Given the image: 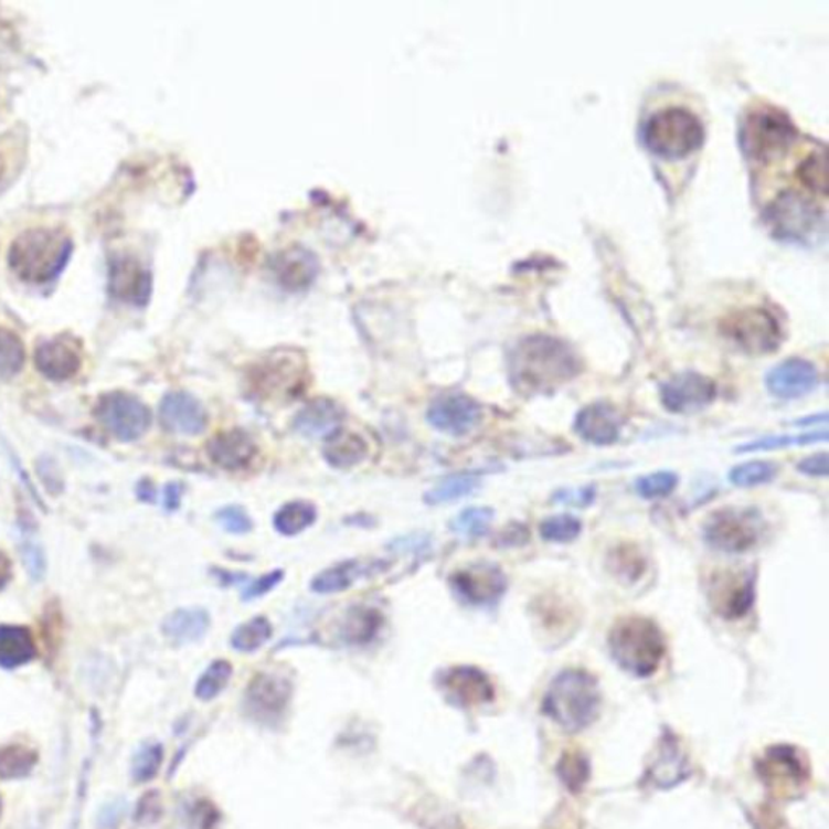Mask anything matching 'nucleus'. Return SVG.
<instances>
[{
	"label": "nucleus",
	"instance_id": "obj_36",
	"mask_svg": "<svg viewBox=\"0 0 829 829\" xmlns=\"http://www.w3.org/2000/svg\"><path fill=\"white\" fill-rule=\"evenodd\" d=\"M38 763V754L25 745H7L0 748V778H25L33 772Z\"/></svg>",
	"mask_w": 829,
	"mask_h": 829
},
{
	"label": "nucleus",
	"instance_id": "obj_35",
	"mask_svg": "<svg viewBox=\"0 0 829 829\" xmlns=\"http://www.w3.org/2000/svg\"><path fill=\"white\" fill-rule=\"evenodd\" d=\"M478 487L480 481L475 475H453L429 489L425 495V502L432 506L449 504L474 495Z\"/></svg>",
	"mask_w": 829,
	"mask_h": 829
},
{
	"label": "nucleus",
	"instance_id": "obj_14",
	"mask_svg": "<svg viewBox=\"0 0 829 829\" xmlns=\"http://www.w3.org/2000/svg\"><path fill=\"white\" fill-rule=\"evenodd\" d=\"M293 697V682L277 672H258L246 689V708L263 721L277 720Z\"/></svg>",
	"mask_w": 829,
	"mask_h": 829
},
{
	"label": "nucleus",
	"instance_id": "obj_42",
	"mask_svg": "<svg viewBox=\"0 0 829 829\" xmlns=\"http://www.w3.org/2000/svg\"><path fill=\"white\" fill-rule=\"evenodd\" d=\"M495 519V511L489 508L465 509L459 516L454 517L450 530L464 538H480L488 532Z\"/></svg>",
	"mask_w": 829,
	"mask_h": 829
},
{
	"label": "nucleus",
	"instance_id": "obj_17",
	"mask_svg": "<svg viewBox=\"0 0 829 829\" xmlns=\"http://www.w3.org/2000/svg\"><path fill=\"white\" fill-rule=\"evenodd\" d=\"M36 368L51 381L72 380L82 368V346L71 336H57L38 346Z\"/></svg>",
	"mask_w": 829,
	"mask_h": 829
},
{
	"label": "nucleus",
	"instance_id": "obj_7",
	"mask_svg": "<svg viewBox=\"0 0 829 829\" xmlns=\"http://www.w3.org/2000/svg\"><path fill=\"white\" fill-rule=\"evenodd\" d=\"M708 603L723 619H741L754 606L755 574L751 568H723L708 578Z\"/></svg>",
	"mask_w": 829,
	"mask_h": 829
},
{
	"label": "nucleus",
	"instance_id": "obj_29",
	"mask_svg": "<svg viewBox=\"0 0 829 829\" xmlns=\"http://www.w3.org/2000/svg\"><path fill=\"white\" fill-rule=\"evenodd\" d=\"M383 617L378 610L359 606L347 610L341 624V637L346 644H368L380 630Z\"/></svg>",
	"mask_w": 829,
	"mask_h": 829
},
{
	"label": "nucleus",
	"instance_id": "obj_28",
	"mask_svg": "<svg viewBox=\"0 0 829 829\" xmlns=\"http://www.w3.org/2000/svg\"><path fill=\"white\" fill-rule=\"evenodd\" d=\"M773 213L775 216L772 221L776 222L778 231L789 237H803L811 227V222L817 221V213L797 196L780 198L776 201Z\"/></svg>",
	"mask_w": 829,
	"mask_h": 829
},
{
	"label": "nucleus",
	"instance_id": "obj_40",
	"mask_svg": "<svg viewBox=\"0 0 829 829\" xmlns=\"http://www.w3.org/2000/svg\"><path fill=\"white\" fill-rule=\"evenodd\" d=\"M232 678L231 662L224 661V659H217V661L211 662L210 668L201 674L198 679L195 693L198 699L210 702V700L216 699L222 690L227 687L228 681Z\"/></svg>",
	"mask_w": 829,
	"mask_h": 829
},
{
	"label": "nucleus",
	"instance_id": "obj_6",
	"mask_svg": "<svg viewBox=\"0 0 829 829\" xmlns=\"http://www.w3.org/2000/svg\"><path fill=\"white\" fill-rule=\"evenodd\" d=\"M796 137L793 120L778 107H756L742 120L741 145L755 161H773L789 149Z\"/></svg>",
	"mask_w": 829,
	"mask_h": 829
},
{
	"label": "nucleus",
	"instance_id": "obj_9",
	"mask_svg": "<svg viewBox=\"0 0 829 829\" xmlns=\"http://www.w3.org/2000/svg\"><path fill=\"white\" fill-rule=\"evenodd\" d=\"M758 513L744 509H723L711 513L705 523V540L723 553H745L759 540Z\"/></svg>",
	"mask_w": 829,
	"mask_h": 829
},
{
	"label": "nucleus",
	"instance_id": "obj_30",
	"mask_svg": "<svg viewBox=\"0 0 829 829\" xmlns=\"http://www.w3.org/2000/svg\"><path fill=\"white\" fill-rule=\"evenodd\" d=\"M325 449V457L332 467L350 468L362 463L368 456V444L355 433H336L329 438Z\"/></svg>",
	"mask_w": 829,
	"mask_h": 829
},
{
	"label": "nucleus",
	"instance_id": "obj_18",
	"mask_svg": "<svg viewBox=\"0 0 829 829\" xmlns=\"http://www.w3.org/2000/svg\"><path fill=\"white\" fill-rule=\"evenodd\" d=\"M758 766L763 769V780L778 794L786 793L789 796L808 779L803 755L797 754L793 747L769 748Z\"/></svg>",
	"mask_w": 829,
	"mask_h": 829
},
{
	"label": "nucleus",
	"instance_id": "obj_32",
	"mask_svg": "<svg viewBox=\"0 0 829 829\" xmlns=\"http://www.w3.org/2000/svg\"><path fill=\"white\" fill-rule=\"evenodd\" d=\"M25 158L26 141L23 134L7 131L0 137V192L17 179Z\"/></svg>",
	"mask_w": 829,
	"mask_h": 829
},
{
	"label": "nucleus",
	"instance_id": "obj_44",
	"mask_svg": "<svg viewBox=\"0 0 829 829\" xmlns=\"http://www.w3.org/2000/svg\"><path fill=\"white\" fill-rule=\"evenodd\" d=\"M582 532L581 520L572 516H554L543 520L540 533L543 540L551 543H571Z\"/></svg>",
	"mask_w": 829,
	"mask_h": 829
},
{
	"label": "nucleus",
	"instance_id": "obj_45",
	"mask_svg": "<svg viewBox=\"0 0 829 829\" xmlns=\"http://www.w3.org/2000/svg\"><path fill=\"white\" fill-rule=\"evenodd\" d=\"M164 751L159 744H147L140 748L131 762V776L137 783H148L158 775Z\"/></svg>",
	"mask_w": 829,
	"mask_h": 829
},
{
	"label": "nucleus",
	"instance_id": "obj_21",
	"mask_svg": "<svg viewBox=\"0 0 829 829\" xmlns=\"http://www.w3.org/2000/svg\"><path fill=\"white\" fill-rule=\"evenodd\" d=\"M766 386L779 398H800L818 386V371L807 360L790 359L773 368L766 376Z\"/></svg>",
	"mask_w": 829,
	"mask_h": 829
},
{
	"label": "nucleus",
	"instance_id": "obj_33",
	"mask_svg": "<svg viewBox=\"0 0 829 829\" xmlns=\"http://www.w3.org/2000/svg\"><path fill=\"white\" fill-rule=\"evenodd\" d=\"M317 509L307 501H294L283 506L274 516V527L284 536H295L313 525Z\"/></svg>",
	"mask_w": 829,
	"mask_h": 829
},
{
	"label": "nucleus",
	"instance_id": "obj_27",
	"mask_svg": "<svg viewBox=\"0 0 829 829\" xmlns=\"http://www.w3.org/2000/svg\"><path fill=\"white\" fill-rule=\"evenodd\" d=\"M36 657V644L26 627L0 626V668L15 669Z\"/></svg>",
	"mask_w": 829,
	"mask_h": 829
},
{
	"label": "nucleus",
	"instance_id": "obj_25",
	"mask_svg": "<svg viewBox=\"0 0 829 829\" xmlns=\"http://www.w3.org/2000/svg\"><path fill=\"white\" fill-rule=\"evenodd\" d=\"M210 624V614L203 608H180L166 617L162 633L176 644H193L206 635Z\"/></svg>",
	"mask_w": 829,
	"mask_h": 829
},
{
	"label": "nucleus",
	"instance_id": "obj_31",
	"mask_svg": "<svg viewBox=\"0 0 829 829\" xmlns=\"http://www.w3.org/2000/svg\"><path fill=\"white\" fill-rule=\"evenodd\" d=\"M366 572L365 565L360 564L359 561L341 562L318 574L311 582V589L321 595L346 592Z\"/></svg>",
	"mask_w": 829,
	"mask_h": 829
},
{
	"label": "nucleus",
	"instance_id": "obj_51",
	"mask_svg": "<svg viewBox=\"0 0 829 829\" xmlns=\"http://www.w3.org/2000/svg\"><path fill=\"white\" fill-rule=\"evenodd\" d=\"M125 815V804L123 800L107 804L100 808L98 815V829H117Z\"/></svg>",
	"mask_w": 829,
	"mask_h": 829
},
{
	"label": "nucleus",
	"instance_id": "obj_8",
	"mask_svg": "<svg viewBox=\"0 0 829 829\" xmlns=\"http://www.w3.org/2000/svg\"><path fill=\"white\" fill-rule=\"evenodd\" d=\"M304 360L294 353H277L253 373L252 391L266 401H290L307 386Z\"/></svg>",
	"mask_w": 829,
	"mask_h": 829
},
{
	"label": "nucleus",
	"instance_id": "obj_5",
	"mask_svg": "<svg viewBox=\"0 0 829 829\" xmlns=\"http://www.w3.org/2000/svg\"><path fill=\"white\" fill-rule=\"evenodd\" d=\"M705 131L695 114L683 107H666L648 119L644 140L648 149L666 159L685 158L702 145Z\"/></svg>",
	"mask_w": 829,
	"mask_h": 829
},
{
	"label": "nucleus",
	"instance_id": "obj_37",
	"mask_svg": "<svg viewBox=\"0 0 829 829\" xmlns=\"http://www.w3.org/2000/svg\"><path fill=\"white\" fill-rule=\"evenodd\" d=\"M273 635V626L266 617L258 616L246 620L232 634L231 644L237 651L252 653L262 648Z\"/></svg>",
	"mask_w": 829,
	"mask_h": 829
},
{
	"label": "nucleus",
	"instance_id": "obj_56",
	"mask_svg": "<svg viewBox=\"0 0 829 829\" xmlns=\"http://www.w3.org/2000/svg\"><path fill=\"white\" fill-rule=\"evenodd\" d=\"M13 568L12 561L9 560L3 551H0V589L6 588L12 581Z\"/></svg>",
	"mask_w": 829,
	"mask_h": 829
},
{
	"label": "nucleus",
	"instance_id": "obj_23",
	"mask_svg": "<svg viewBox=\"0 0 829 829\" xmlns=\"http://www.w3.org/2000/svg\"><path fill=\"white\" fill-rule=\"evenodd\" d=\"M620 426L623 418L619 412L603 402L582 408L575 418V432L595 446H609L616 443L619 439Z\"/></svg>",
	"mask_w": 829,
	"mask_h": 829
},
{
	"label": "nucleus",
	"instance_id": "obj_1",
	"mask_svg": "<svg viewBox=\"0 0 829 829\" xmlns=\"http://www.w3.org/2000/svg\"><path fill=\"white\" fill-rule=\"evenodd\" d=\"M513 387L522 394H546L581 373V360L567 343L551 336H530L509 353Z\"/></svg>",
	"mask_w": 829,
	"mask_h": 829
},
{
	"label": "nucleus",
	"instance_id": "obj_24",
	"mask_svg": "<svg viewBox=\"0 0 829 829\" xmlns=\"http://www.w3.org/2000/svg\"><path fill=\"white\" fill-rule=\"evenodd\" d=\"M342 408L329 398H317L305 405L294 419L295 432L305 438H331L341 428Z\"/></svg>",
	"mask_w": 829,
	"mask_h": 829
},
{
	"label": "nucleus",
	"instance_id": "obj_15",
	"mask_svg": "<svg viewBox=\"0 0 829 829\" xmlns=\"http://www.w3.org/2000/svg\"><path fill=\"white\" fill-rule=\"evenodd\" d=\"M151 273L137 258L117 255L109 263V293L124 304H147L151 295Z\"/></svg>",
	"mask_w": 829,
	"mask_h": 829
},
{
	"label": "nucleus",
	"instance_id": "obj_26",
	"mask_svg": "<svg viewBox=\"0 0 829 829\" xmlns=\"http://www.w3.org/2000/svg\"><path fill=\"white\" fill-rule=\"evenodd\" d=\"M276 274L283 287L300 290L317 276L318 265L315 256L307 249L294 248L283 253L276 262Z\"/></svg>",
	"mask_w": 829,
	"mask_h": 829
},
{
	"label": "nucleus",
	"instance_id": "obj_19",
	"mask_svg": "<svg viewBox=\"0 0 829 829\" xmlns=\"http://www.w3.org/2000/svg\"><path fill=\"white\" fill-rule=\"evenodd\" d=\"M440 685L460 706L483 705L495 700V685L491 679L474 666L450 668L440 678Z\"/></svg>",
	"mask_w": 829,
	"mask_h": 829
},
{
	"label": "nucleus",
	"instance_id": "obj_48",
	"mask_svg": "<svg viewBox=\"0 0 829 829\" xmlns=\"http://www.w3.org/2000/svg\"><path fill=\"white\" fill-rule=\"evenodd\" d=\"M216 520L225 532L234 533V535H245L253 529V520L241 506H227V508L220 509Z\"/></svg>",
	"mask_w": 829,
	"mask_h": 829
},
{
	"label": "nucleus",
	"instance_id": "obj_49",
	"mask_svg": "<svg viewBox=\"0 0 829 829\" xmlns=\"http://www.w3.org/2000/svg\"><path fill=\"white\" fill-rule=\"evenodd\" d=\"M588 766L581 755H565L560 765L562 780H565L568 789H581L588 776Z\"/></svg>",
	"mask_w": 829,
	"mask_h": 829
},
{
	"label": "nucleus",
	"instance_id": "obj_22",
	"mask_svg": "<svg viewBox=\"0 0 829 829\" xmlns=\"http://www.w3.org/2000/svg\"><path fill=\"white\" fill-rule=\"evenodd\" d=\"M258 454L255 440L242 429L220 433L208 443V456L228 471L244 470Z\"/></svg>",
	"mask_w": 829,
	"mask_h": 829
},
{
	"label": "nucleus",
	"instance_id": "obj_57",
	"mask_svg": "<svg viewBox=\"0 0 829 829\" xmlns=\"http://www.w3.org/2000/svg\"><path fill=\"white\" fill-rule=\"evenodd\" d=\"M0 814H2V800H0Z\"/></svg>",
	"mask_w": 829,
	"mask_h": 829
},
{
	"label": "nucleus",
	"instance_id": "obj_39",
	"mask_svg": "<svg viewBox=\"0 0 829 829\" xmlns=\"http://www.w3.org/2000/svg\"><path fill=\"white\" fill-rule=\"evenodd\" d=\"M828 440V432L821 433H805V435H784V436H768L754 440V443L744 444L738 446L735 453H765V450L786 449V447L808 446V444L825 443Z\"/></svg>",
	"mask_w": 829,
	"mask_h": 829
},
{
	"label": "nucleus",
	"instance_id": "obj_55",
	"mask_svg": "<svg viewBox=\"0 0 829 829\" xmlns=\"http://www.w3.org/2000/svg\"><path fill=\"white\" fill-rule=\"evenodd\" d=\"M180 496H182V487L179 483L168 485L164 496V504L168 511H176L179 508Z\"/></svg>",
	"mask_w": 829,
	"mask_h": 829
},
{
	"label": "nucleus",
	"instance_id": "obj_47",
	"mask_svg": "<svg viewBox=\"0 0 829 829\" xmlns=\"http://www.w3.org/2000/svg\"><path fill=\"white\" fill-rule=\"evenodd\" d=\"M20 553H22L23 562H25L31 578L36 582L43 581L44 575H46L47 561L41 544L31 540L30 536L23 538Z\"/></svg>",
	"mask_w": 829,
	"mask_h": 829
},
{
	"label": "nucleus",
	"instance_id": "obj_2",
	"mask_svg": "<svg viewBox=\"0 0 829 829\" xmlns=\"http://www.w3.org/2000/svg\"><path fill=\"white\" fill-rule=\"evenodd\" d=\"M72 252V238L62 228H30L12 242L10 268L25 283L41 286L52 283L65 269Z\"/></svg>",
	"mask_w": 829,
	"mask_h": 829
},
{
	"label": "nucleus",
	"instance_id": "obj_46",
	"mask_svg": "<svg viewBox=\"0 0 829 829\" xmlns=\"http://www.w3.org/2000/svg\"><path fill=\"white\" fill-rule=\"evenodd\" d=\"M678 475L672 474V471H655V474L638 478L635 488H637L641 498L659 499L671 495L678 487Z\"/></svg>",
	"mask_w": 829,
	"mask_h": 829
},
{
	"label": "nucleus",
	"instance_id": "obj_20",
	"mask_svg": "<svg viewBox=\"0 0 829 829\" xmlns=\"http://www.w3.org/2000/svg\"><path fill=\"white\" fill-rule=\"evenodd\" d=\"M162 426L177 435L195 436L206 426V412L193 395L185 392H171L166 395L159 408Z\"/></svg>",
	"mask_w": 829,
	"mask_h": 829
},
{
	"label": "nucleus",
	"instance_id": "obj_4",
	"mask_svg": "<svg viewBox=\"0 0 829 829\" xmlns=\"http://www.w3.org/2000/svg\"><path fill=\"white\" fill-rule=\"evenodd\" d=\"M614 661L637 678H650L658 671L666 655L661 629L651 619L627 616L617 620L608 637Z\"/></svg>",
	"mask_w": 829,
	"mask_h": 829
},
{
	"label": "nucleus",
	"instance_id": "obj_10",
	"mask_svg": "<svg viewBox=\"0 0 829 829\" xmlns=\"http://www.w3.org/2000/svg\"><path fill=\"white\" fill-rule=\"evenodd\" d=\"M100 425L123 443L140 439L151 425V412L140 398L125 392L103 395L96 405Z\"/></svg>",
	"mask_w": 829,
	"mask_h": 829
},
{
	"label": "nucleus",
	"instance_id": "obj_41",
	"mask_svg": "<svg viewBox=\"0 0 829 829\" xmlns=\"http://www.w3.org/2000/svg\"><path fill=\"white\" fill-rule=\"evenodd\" d=\"M778 470L779 468L776 464L755 460V463L742 464L732 468L730 480L735 487H758V485H766L775 480Z\"/></svg>",
	"mask_w": 829,
	"mask_h": 829
},
{
	"label": "nucleus",
	"instance_id": "obj_3",
	"mask_svg": "<svg viewBox=\"0 0 829 829\" xmlns=\"http://www.w3.org/2000/svg\"><path fill=\"white\" fill-rule=\"evenodd\" d=\"M602 692L598 681L582 669H567L553 679L543 699V711L562 730L578 732L598 718Z\"/></svg>",
	"mask_w": 829,
	"mask_h": 829
},
{
	"label": "nucleus",
	"instance_id": "obj_38",
	"mask_svg": "<svg viewBox=\"0 0 829 829\" xmlns=\"http://www.w3.org/2000/svg\"><path fill=\"white\" fill-rule=\"evenodd\" d=\"M25 360L26 350L22 339L10 329L0 328V376H17Z\"/></svg>",
	"mask_w": 829,
	"mask_h": 829
},
{
	"label": "nucleus",
	"instance_id": "obj_16",
	"mask_svg": "<svg viewBox=\"0 0 829 829\" xmlns=\"http://www.w3.org/2000/svg\"><path fill=\"white\" fill-rule=\"evenodd\" d=\"M481 407L464 394L440 395L428 411V422L438 432L450 436H464L480 423Z\"/></svg>",
	"mask_w": 829,
	"mask_h": 829
},
{
	"label": "nucleus",
	"instance_id": "obj_12",
	"mask_svg": "<svg viewBox=\"0 0 829 829\" xmlns=\"http://www.w3.org/2000/svg\"><path fill=\"white\" fill-rule=\"evenodd\" d=\"M450 586L468 605L488 606L504 595L508 581L498 565L481 562L453 574Z\"/></svg>",
	"mask_w": 829,
	"mask_h": 829
},
{
	"label": "nucleus",
	"instance_id": "obj_43",
	"mask_svg": "<svg viewBox=\"0 0 829 829\" xmlns=\"http://www.w3.org/2000/svg\"><path fill=\"white\" fill-rule=\"evenodd\" d=\"M797 177L810 192L827 196V156H825V151L811 152L800 164Z\"/></svg>",
	"mask_w": 829,
	"mask_h": 829
},
{
	"label": "nucleus",
	"instance_id": "obj_50",
	"mask_svg": "<svg viewBox=\"0 0 829 829\" xmlns=\"http://www.w3.org/2000/svg\"><path fill=\"white\" fill-rule=\"evenodd\" d=\"M284 578V572L283 571H273L269 572V574L262 575V577L256 578L255 582H253L252 585L246 586L244 589V595H242V598L245 599V602H249V599L259 598V596L266 595V593H269L270 589L274 588V586L279 585L280 582H283Z\"/></svg>",
	"mask_w": 829,
	"mask_h": 829
},
{
	"label": "nucleus",
	"instance_id": "obj_13",
	"mask_svg": "<svg viewBox=\"0 0 829 829\" xmlns=\"http://www.w3.org/2000/svg\"><path fill=\"white\" fill-rule=\"evenodd\" d=\"M716 386L710 378L687 371L676 374L661 386V402L672 414H695L714 401Z\"/></svg>",
	"mask_w": 829,
	"mask_h": 829
},
{
	"label": "nucleus",
	"instance_id": "obj_11",
	"mask_svg": "<svg viewBox=\"0 0 829 829\" xmlns=\"http://www.w3.org/2000/svg\"><path fill=\"white\" fill-rule=\"evenodd\" d=\"M723 332L738 349L754 355L773 352L780 342L778 319L763 308H745L732 313L723 322Z\"/></svg>",
	"mask_w": 829,
	"mask_h": 829
},
{
	"label": "nucleus",
	"instance_id": "obj_54",
	"mask_svg": "<svg viewBox=\"0 0 829 829\" xmlns=\"http://www.w3.org/2000/svg\"><path fill=\"white\" fill-rule=\"evenodd\" d=\"M593 498H595V489L592 487L572 489V491L565 489L557 495V501L562 504L586 506L593 501Z\"/></svg>",
	"mask_w": 829,
	"mask_h": 829
},
{
	"label": "nucleus",
	"instance_id": "obj_53",
	"mask_svg": "<svg viewBox=\"0 0 829 829\" xmlns=\"http://www.w3.org/2000/svg\"><path fill=\"white\" fill-rule=\"evenodd\" d=\"M614 562H624V564H614L617 567V575H624V577L637 578L640 575V568L644 567L635 551L630 554L623 551Z\"/></svg>",
	"mask_w": 829,
	"mask_h": 829
},
{
	"label": "nucleus",
	"instance_id": "obj_34",
	"mask_svg": "<svg viewBox=\"0 0 829 829\" xmlns=\"http://www.w3.org/2000/svg\"><path fill=\"white\" fill-rule=\"evenodd\" d=\"M685 762L682 755H679L678 747L671 738H665L658 759L651 766V779L657 780L659 786L671 787L685 778Z\"/></svg>",
	"mask_w": 829,
	"mask_h": 829
},
{
	"label": "nucleus",
	"instance_id": "obj_52",
	"mask_svg": "<svg viewBox=\"0 0 829 829\" xmlns=\"http://www.w3.org/2000/svg\"><path fill=\"white\" fill-rule=\"evenodd\" d=\"M797 470L807 477H827L828 475V454H817V456L807 457L797 465Z\"/></svg>",
	"mask_w": 829,
	"mask_h": 829
}]
</instances>
